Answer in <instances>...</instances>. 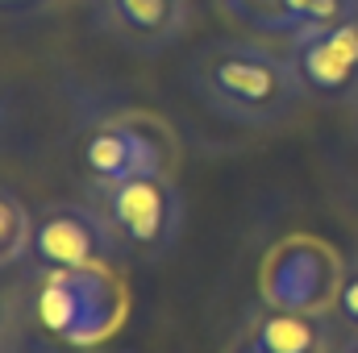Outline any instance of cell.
<instances>
[{
    "instance_id": "cell-13",
    "label": "cell",
    "mask_w": 358,
    "mask_h": 353,
    "mask_svg": "<svg viewBox=\"0 0 358 353\" xmlns=\"http://www.w3.org/2000/svg\"><path fill=\"white\" fill-rule=\"evenodd\" d=\"M29 4H38V0H0V8H29Z\"/></svg>"
},
{
    "instance_id": "cell-15",
    "label": "cell",
    "mask_w": 358,
    "mask_h": 353,
    "mask_svg": "<svg viewBox=\"0 0 358 353\" xmlns=\"http://www.w3.org/2000/svg\"><path fill=\"white\" fill-rule=\"evenodd\" d=\"M338 353H358V337H350V341H346V345H342Z\"/></svg>"
},
{
    "instance_id": "cell-4",
    "label": "cell",
    "mask_w": 358,
    "mask_h": 353,
    "mask_svg": "<svg viewBox=\"0 0 358 353\" xmlns=\"http://www.w3.org/2000/svg\"><path fill=\"white\" fill-rule=\"evenodd\" d=\"M117 237L104 220V212H92L80 204H46L34 216L29 237V262L38 274H63V270H100L113 262Z\"/></svg>"
},
{
    "instance_id": "cell-5",
    "label": "cell",
    "mask_w": 358,
    "mask_h": 353,
    "mask_svg": "<svg viewBox=\"0 0 358 353\" xmlns=\"http://www.w3.org/2000/svg\"><path fill=\"white\" fill-rule=\"evenodd\" d=\"M171 137L159 121L125 117V121H104L84 137V167L96 183L113 187L125 179L142 175H167L171 167Z\"/></svg>"
},
{
    "instance_id": "cell-2",
    "label": "cell",
    "mask_w": 358,
    "mask_h": 353,
    "mask_svg": "<svg viewBox=\"0 0 358 353\" xmlns=\"http://www.w3.org/2000/svg\"><path fill=\"white\" fill-rule=\"evenodd\" d=\"M104 220L121 250L142 262L163 258L183 229V195L167 175H142L104 187Z\"/></svg>"
},
{
    "instance_id": "cell-12",
    "label": "cell",
    "mask_w": 358,
    "mask_h": 353,
    "mask_svg": "<svg viewBox=\"0 0 358 353\" xmlns=\"http://www.w3.org/2000/svg\"><path fill=\"white\" fill-rule=\"evenodd\" d=\"M334 316H338V324L358 337V258L342 266V278H338V291H334Z\"/></svg>"
},
{
    "instance_id": "cell-3",
    "label": "cell",
    "mask_w": 358,
    "mask_h": 353,
    "mask_svg": "<svg viewBox=\"0 0 358 353\" xmlns=\"http://www.w3.org/2000/svg\"><path fill=\"white\" fill-rule=\"evenodd\" d=\"M121 316H125V295L104 274V266L46 274V283L38 291V320L67 345L104 341Z\"/></svg>"
},
{
    "instance_id": "cell-1",
    "label": "cell",
    "mask_w": 358,
    "mask_h": 353,
    "mask_svg": "<svg viewBox=\"0 0 358 353\" xmlns=\"http://www.w3.org/2000/svg\"><path fill=\"white\" fill-rule=\"evenodd\" d=\"M187 88L208 112L242 129H275L304 100L292 59L246 38L204 42L187 59Z\"/></svg>"
},
{
    "instance_id": "cell-8",
    "label": "cell",
    "mask_w": 358,
    "mask_h": 353,
    "mask_svg": "<svg viewBox=\"0 0 358 353\" xmlns=\"http://www.w3.org/2000/svg\"><path fill=\"white\" fill-rule=\"evenodd\" d=\"M229 21H238L246 33L296 42L321 25L346 21L358 13V0H217Z\"/></svg>"
},
{
    "instance_id": "cell-16",
    "label": "cell",
    "mask_w": 358,
    "mask_h": 353,
    "mask_svg": "<svg viewBox=\"0 0 358 353\" xmlns=\"http://www.w3.org/2000/svg\"><path fill=\"white\" fill-rule=\"evenodd\" d=\"M0 117H4V88H0Z\"/></svg>"
},
{
    "instance_id": "cell-10",
    "label": "cell",
    "mask_w": 358,
    "mask_h": 353,
    "mask_svg": "<svg viewBox=\"0 0 358 353\" xmlns=\"http://www.w3.org/2000/svg\"><path fill=\"white\" fill-rule=\"evenodd\" d=\"M250 341L263 353H321L325 333L317 312H279L271 308L267 316L250 329Z\"/></svg>"
},
{
    "instance_id": "cell-6",
    "label": "cell",
    "mask_w": 358,
    "mask_h": 353,
    "mask_svg": "<svg viewBox=\"0 0 358 353\" xmlns=\"http://www.w3.org/2000/svg\"><path fill=\"white\" fill-rule=\"evenodd\" d=\"M292 71L313 104H358V13L292 42Z\"/></svg>"
},
{
    "instance_id": "cell-14",
    "label": "cell",
    "mask_w": 358,
    "mask_h": 353,
    "mask_svg": "<svg viewBox=\"0 0 358 353\" xmlns=\"http://www.w3.org/2000/svg\"><path fill=\"white\" fill-rule=\"evenodd\" d=\"M234 353H263V350H259V345H255V341L246 337V341H242V345H238V350H234Z\"/></svg>"
},
{
    "instance_id": "cell-9",
    "label": "cell",
    "mask_w": 358,
    "mask_h": 353,
    "mask_svg": "<svg viewBox=\"0 0 358 353\" xmlns=\"http://www.w3.org/2000/svg\"><path fill=\"white\" fill-rule=\"evenodd\" d=\"M96 25L129 50L155 54L187 25V0H92Z\"/></svg>"
},
{
    "instance_id": "cell-11",
    "label": "cell",
    "mask_w": 358,
    "mask_h": 353,
    "mask_svg": "<svg viewBox=\"0 0 358 353\" xmlns=\"http://www.w3.org/2000/svg\"><path fill=\"white\" fill-rule=\"evenodd\" d=\"M29 237H34V216L21 204V195L13 187L0 183V270L21 262L29 254Z\"/></svg>"
},
{
    "instance_id": "cell-7",
    "label": "cell",
    "mask_w": 358,
    "mask_h": 353,
    "mask_svg": "<svg viewBox=\"0 0 358 353\" xmlns=\"http://www.w3.org/2000/svg\"><path fill=\"white\" fill-rule=\"evenodd\" d=\"M338 278H342V266L334 262V254L321 241L292 237L271 254L263 270V295L279 312H321L325 303H334Z\"/></svg>"
}]
</instances>
